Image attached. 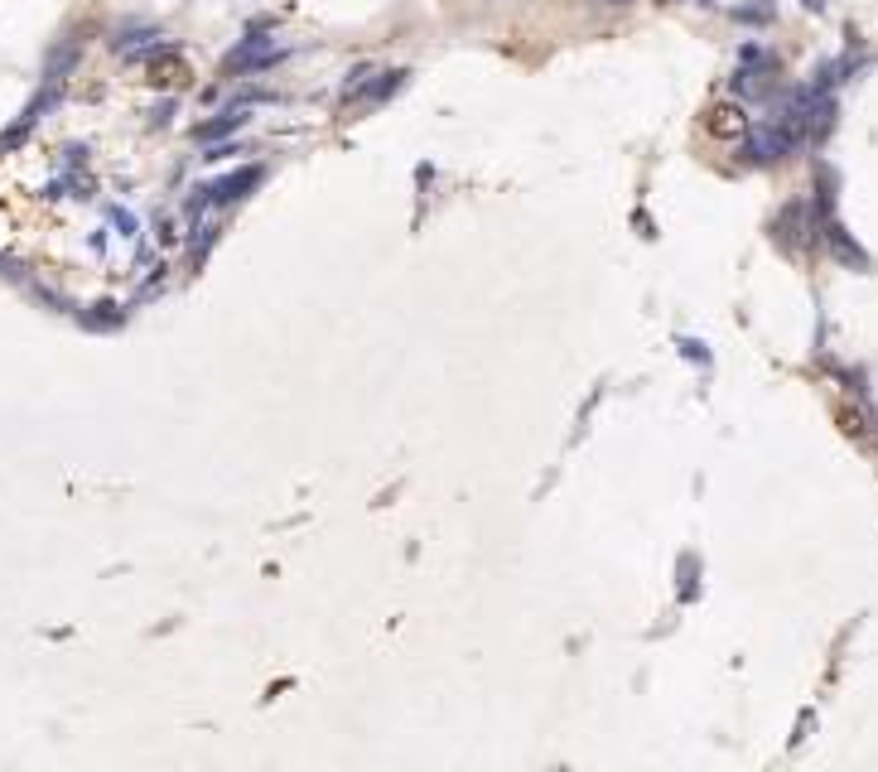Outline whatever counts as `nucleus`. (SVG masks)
Here are the masks:
<instances>
[{"label": "nucleus", "mask_w": 878, "mask_h": 772, "mask_svg": "<svg viewBox=\"0 0 878 772\" xmlns=\"http://www.w3.org/2000/svg\"><path fill=\"white\" fill-rule=\"evenodd\" d=\"M710 131L714 136H724V140H734L748 131V116H743L739 107H714L710 111Z\"/></svg>", "instance_id": "f257e3e1"}, {"label": "nucleus", "mask_w": 878, "mask_h": 772, "mask_svg": "<svg viewBox=\"0 0 878 772\" xmlns=\"http://www.w3.org/2000/svg\"><path fill=\"white\" fill-rule=\"evenodd\" d=\"M792 150V131H758L753 140V160H782Z\"/></svg>", "instance_id": "f03ea898"}, {"label": "nucleus", "mask_w": 878, "mask_h": 772, "mask_svg": "<svg viewBox=\"0 0 878 772\" xmlns=\"http://www.w3.org/2000/svg\"><path fill=\"white\" fill-rule=\"evenodd\" d=\"M271 54H275L271 44H247L242 54H232V63H227V68H256V63H266Z\"/></svg>", "instance_id": "7ed1b4c3"}, {"label": "nucleus", "mask_w": 878, "mask_h": 772, "mask_svg": "<svg viewBox=\"0 0 878 772\" xmlns=\"http://www.w3.org/2000/svg\"><path fill=\"white\" fill-rule=\"evenodd\" d=\"M256 179H261V174H256V169H247L242 179H227V184H218V189H208V193H213L218 203H227V198H242V189H247V184H256Z\"/></svg>", "instance_id": "20e7f679"}, {"label": "nucleus", "mask_w": 878, "mask_h": 772, "mask_svg": "<svg viewBox=\"0 0 878 772\" xmlns=\"http://www.w3.org/2000/svg\"><path fill=\"white\" fill-rule=\"evenodd\" d=\"M613 5H618V0H613Z\"/></svg>", "instance_id": "39448f33"}]
</instances>
